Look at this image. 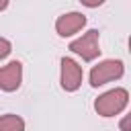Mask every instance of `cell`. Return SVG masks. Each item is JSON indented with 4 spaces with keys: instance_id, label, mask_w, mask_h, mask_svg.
Here are the masks:
<instances>
[{
    "instance_id": "obj_5",
    "label": "cell",
    "mask_w": 131,
    "mask_h": 131,
    "mask_svg": "<svg viewBox=\"0 0 131 131\" xmlns=\"http://www.w3.org/2000/svg\"><path fill=\"white\" fill-rule=\"evenodd\" d=\"M86 14L78 12V10H70V12H63L55 18V33L61 37V39H68V37H74L78 35L84 27H86Z\"/></svg>"
},
{
    "instance_id": "obj_6",
    "label": "cell",
    "mask_w": 131,
    "mask_h": 131,
    "mask_svg": "<svg viewBox=\"0 0 131 131\" xmlns=\"http://www.w3.org/2000/svg\"><path fill=\"white\" fill-rule=\"evenodd\" d=\"M23 84V63L18 59L0 66V90L2 92H16Z\"/></svg>"
},
{
    "instance_id": "obj_2",
    "label": "cell",
    "mask_w": 131,
    "mask_h": 131,
    "mask_svg": "<svg viewBox=\"0 0 131 131\" xmlns=\"http://www.w3.org/2000/svg\"><path fill=\"white\" fill-rule=\"evenodd\" d=\"M123 74H125V63L121 59H102L96 66H92V70L88 74V82L92 88H98L108 82L121 80Z\"/></svg>"
},
{
    "instance_id": "obj_3",
    "label": "cell",
    "mask_w": 131,
    "mask_h": 131,
    "mask_svg": "<svg viewBox=\"0 0 131 131\" xmlns=\"http://www.w3.org/2000/svg\"><path fill=\"white\" fill-rule=\"evenodd\" d=\"M68 49L76 53L78 57H82L84 61H94L100 55V33L96 29H88L86 33L70 41Z\"/></svg>"
},
{
    "instance_id": "obj_1",
    "label": "cell",
    "mask_w": 131,
    "mask_h": 131,
    "mask_svg": "<svg viewBox=\"0 0 131 131\" xmlns=\"http://www.w3.org/2000/svg\"><path fill=\"white\" fill-rule=\"evenodd\" d=\"M127 104H129V92H127V88L117 86V88H111V90L102 92L94 100V111H96V115L108 119V117L121 115L127 108Z\"/></svg>"
},
{
    "instance_id": "obj_10",
    "label": "cell",
    "mask_w": 131,
    "mask_h": 131,
    "mask_svg": "<svg viewBox=\"0 0 131 131\" xmlns=\"http://www.w3.org/2000/svg\"><path fill=\"white\" fill-rule=\"evenodd\" d=\"M106 0H80V4L82 6H86V8H98V6H102Z\"/></svg>"
},
{
    "instance_id": "obj_4",
    "label": "cell",
    "mask_w": 131,
    "mask_h": 131,
    "mask_svg": "<svg viewBox=\"0 0 131 131\" xmlns=\"http://www.w3.org/2000/svg\"><path fill=\"white\" fill-rule=\"evenodd\" d=\"M84 70L74 57H61L59 61V84L66 92H76L82 86Z\"/></svg>"
},
{
    "instance_id": "obj_7",
    "label": "cell",
    "mask_w": 131,
    "mask_h": 131,
    "mask_svg": "<svg viewBox=\"0 0 131 131\" xmlns=\"http://www.w3.org/2000/svg\"><path fill=\"white\" fill-rule=\"evenodd\" d=\"M0 131H25V119L16 113L0 115Z\"/></svg>"
},
{
    "instance_id": "obj_9",
    "label": "cell",
    "mask_w": 131,
    "mask_h": 131,
    "mask_svg": "<svg viewBox=\"0 0 131 131\" xmlns=\"http://www.w3.org/2000/svg\"><path fill=\"white\" fill-rule=\"evenodd\" d=\"M119 129L121 131H131V115H123V119L119 123Z\"/></svg>"
},
{
    "instance_id": "obj_8",
    "label": "cell",
    "mask_w": 131,
    "mask_h": 131,
    "mask_svg": "<svg viewBox=\"0 0 131 131\" xmlns=\"http://www.w3.org/2000/svg\"><path fill=\"white\" fill-rule=\"evenodd\" d=\"M10 51H12V43H10L6 37H0V59L8 57V55H10Z\"/></svg>"
},
{
    "instance_id": "obj_11",
    "label": "cell",
    "mask_w": 131,
    "mask_h": 131,
    "mask_svg": "<svg viewBox=\"0 0 131 131\" xmlns=\"http://www.w3.org/2000/svg\"><path fill=\"white\" fill-rule=\"evenodd\" d=\"M8 4H10V0H0V12H2V10H6V8H8Z\"/></svg>"
}]
</instances>
